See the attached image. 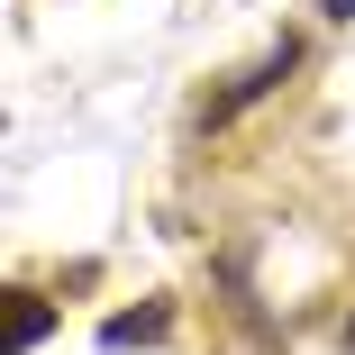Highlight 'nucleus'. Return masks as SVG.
<instances>
[{
	"label": "nucleus",
	"instance_id": "obj_1",
	"mask_svg": "<svg viewBox=\"0 0 355 355\" xmlns=\"http://www.w3.org/2000/svg\"><path fill=\"white\" fill-rule=\"evenodd\" d=\"M292 73H301V37H273V46L246 64V73H228V92H209V101H200V128H228V119H246L255 101H273Z\"/></svg>",
	"mask_w": 355,
	"mask_h": 355
},
{
	"label": "nucleus",
	"instance_id": "obj_3",
	"mask_svg": "<svg viewBox=\"0 0 355 355\" xmlns=\"http://www.w3.org/2000/svg\"><path fill=\"white\" fill-rule=\"evenodd\" d=\"M46 328H55V301L19 282V292H10V355H37V346H46Z\"/></svg>",
	"mask_w": 355,
	"mask_h": 355
},
{
	"label": "nucleus",
	"instance_id": "obj_2",
	"mask_svg": "<svg viewBox=\"0 0 355 355\" xmlns=\"http://www.w3.org/2000/svg\"><path fill=\"white\" fill-rule=\"evenodd\" d=\"M173 337V310L164 301H146V310H119V319H101V346L110 355H128V346H164Z\"/></svg>",
	"mask_w": 355,
	"mask_h": 355
},
{
	"label": "nucleus",
	"instance_id": "obj_4",
	"mask_svg": "<svg viewBox=\"0 0 355 355\" xmlns=\"http://www.w3.org/2000/svg\"><path fill=\"white\" fill-rule=\"evenodd\" d=\"M319 19H337V28H346V19H355V0H319Z\"/></svg>",
	"mask_w": 355,
	"mask_h": 355
},
{
	"label": "nucleus",
	"instance_id": "obj_5",
	"mask_svg": "<svg viewBox=\"0 0 355 355\" xmlns=\"http://www.w3.org/2000/svg\"><path fill=\"white\" fill-rule=\"evenodd\" d=\"M346 355H355V319H346Z\"/></svg>",
	"mask_w": 355,
	"mask_h": 355
}]
</instances>
